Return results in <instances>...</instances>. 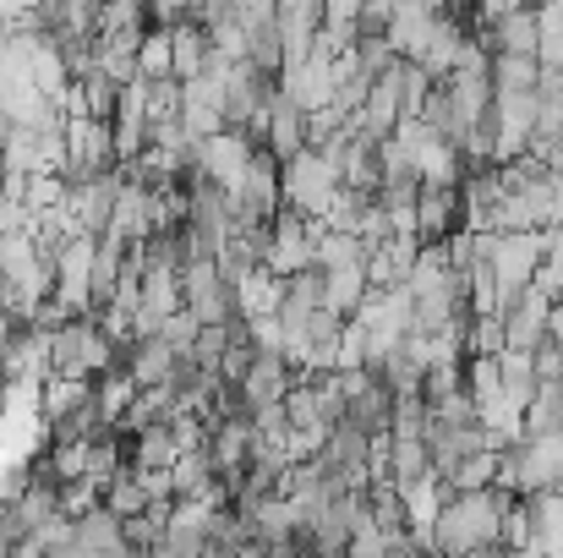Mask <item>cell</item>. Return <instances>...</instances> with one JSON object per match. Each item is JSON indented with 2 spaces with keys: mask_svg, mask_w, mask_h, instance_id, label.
Segmentation results:
<instances>
[{
  "mask_svg": "<svg viewBox=\"0 0 563 558\" xmlns=\"http://www.w3.org/2000/svg\"><path fill=\"white\" fill-rule=\"evenodd\" d=\"M520 438H563V378L537 383V394H531V405H526Z\"/></svg>",
  "mask_w": 563,
  "mask_h": 558,
  "instance_id": "23",
  "label": "cell"
},
{
  "mask_svg": "<svg viewBox=\"0 0 563 558\" xmlns=\"http://www.w3.org/2000/svg\"><path fill=\"white\" fill-rule=\"evenodd\" d=\"M202 66H208V33L191 28V22L170 28V77L176 83H197Z\"/></svg>",
  "mask_w": 563,
  "mask_h": 558,
  "instance_id": "26",
  "label": "cell"
},
{
  "mask_svg": "<svg viewBox=\"0 0 563 558\" xmlns=\"http://www.w3.org/2000/svg\"><path fill=\"white\" fill-rule=\"evenodd\" d=\"M104 504V493L93 488V482H60L55 488V510L66 515V521H82V515H93Z\"/></svg>",
  "mask_w": 563,
  "mask_h": 558,
  "instance_id": "40",
  "label": "cell"
},
{
  "mask_svg": "<svg viewBox=\"0 0 563 558\" xmlns=\"http://www.w3.org/2000/svg\"><path fill=\"white\" fill-rule=\"evenodd\" d=\"M345 422L356 427V433H388V422H394V389L388 383H377V378H367L351 400H345Z\"/></svg>",
  "mask_w": 563,
  "mask_h": 558,
  "instance_id": "21",
  "label": "cell"
},
{
  "mask_svg": "<svg viewBox=\"0 0 563 558\" xmlns=\"http://www.w3.org/2000/svg\"><path fill=\"white\" fill-rule=\"evenodd\" d=\"M143 116H148V132L170 127V121L181 116V83H176V77H170V83H148V94H143Z\"/></svg>",
  "mask_w": 563,
  "mask_h": 558,
  "instance_id": "39",
  "label": "cell"
},
{
  "mask_svg": "<svg viewBox=\"0 0 563 558\" xmlns=\"http://www.w3.org/2000/svg\"><path fill=\"white\" fill-rule=\"evenodd\" d=\"M553 493H563V477H559V488H553Z\"/></svg>",
  "mask_w": 563,
  "mask_h": 558,
  "instance_id": "47",
  "label": "cell"
},
{
  "mask_svg": "<svg viewBox=\"0 0 563 558\" xmlns=\"http://www.w3.org/2000/svg\"><path fill=\"white\" fill-rule=\"evenodd\" d=\"M520 499L504 493V488H487V493H454L438 521H432V554L438 558H465L482 554V548H498V526L504 515L515 510Z\"/></svg>",
  "mask_w": 563,
  "mask_h": 558,
  "instance_id": "1",
  "label": "cell"
},
{
  "mask_svg": "<svg viewBox=\"0 0 563 558\" xmlns=\"http://www.w3.org/2000/svg\"><path fill=\"white\" fill-rule=\"evenodd\" d=\"M126 241H115V236H99V247H93V274H88V302H93V313H104L110 302H115V285H121V269H126Z\"/></svg>",
  "mask_w": 563,
  "mask_h": 558,
  "instance_id": "20",
  "label": "cell"
},
{
  "mask_svg": "<svg viewBox=\"0 0 563 558\" xmlns=\"http://www.w3.org/2000/svg\"><path fill=\"white\" fill-rule=\"evenodd\" d=\"M176 127L187 132L191 143H208L224 132V77H197L181 83V116Z\"/></svg>",
  "mask_w": 563,
  "mask_h": 558,
  "instance_id": "9",
  "label": "cell"
},
{
  "mask_svg": "<svg viewBox=\"0 0 563 558\" xmlns=\"http://www.w3.org/2000/svg\"><path fill=\"white\" fill-rule=\"evenodd\" d=\"M115 197H121V171L66 186V208L77 214V230H82V236H93V241L104 236V225H110V214H115Z\"/></svg>",
  "mask_w": 563,
  "mask_h": 558,
  "instance_id": "10",
  "label": "cell"
},
{
  "mask_svg": "<svg viewBox=\"0 0 563 558\" xmlns=\"http://www.w3.org/2000/svg\"><path fill=\"white\" fill-rule=\"evenodd\" d=\"M493 482H498V455H471V460L454 466V477L443 488L449 493H487Z\"/></svg>",
  "mask_w": 563,
  "mask_h": 558,
  "instance_id": "38",
  "label": "cell"
},
{
  "mask_svg": "<svg viewBox=\"0 0 563 558\" xmlns=\"http://www.w3.org/2000/svg\"><path fill=\"white\" fill-rule=\"evenodd\" d=\"M126 460H132V471H170L181 460V449H176L170 427H148V433H137V449Z\"/></svg>",
  "mask_w": 563,
  "mask_h": 558,
  "instance_id": "31",
  "label": "cell"
},
{
  "mask_svg": "<svg viewBox=\"0 0 563 558\" xmlns=\"http://www.w3.org/2000/svg\"><path fill=\"white\" fill-rule=\"evenodd\" d=\"M132 400H137V383L126 378V368H121V362L104 372V378H93V405H99L104 433H115V427H121V416L132 411Z\"/></svg>",
  "mask_w": 563,
  "mask_h": 558,
  "instance_id": "24",
  "label": "cell"
},
{
  "mask_svg": "<svg viewBox=\"0 0 563 558\" xmlns=\"http://www.w3.org/2000/svg\"><path fill=\"white\" fill-rule=\"evenodd\" d=\"M537 241H542V263H537L531 291L548 302H563V230H542Z\"/></svg>",
  "mask_w": 563,
  "mask_h": 558,
  "instance_id": "32",
  "label": "cell"
},
{
  "mask_svg": "<svg viewBox=\"0 0 563 558\" xmlns=\"http://www.w3.org/2000/svg\"><path fill=\"white\" fill-rule=\"evenodd\" d=\"M318 236H323V225H318V219H301V214L279 208V214H274V225H268V258H263V269H268L274 280H290V274L312 269Z\"/></svg>",
  "mask_w": 563,
  "mask_h": 558,
  "instance_id": "3",
  "label": "cell"
},
{
  "mask_svg": "<svg viewBox=\"0 0 563 558\" xmlns=\"http://www.w3.org/2000/svg\"><path fill=\"white\" fill-rule=\"evenodd\" d=\"M465 558H504V548H482V554H465Z\"/></svg>",
  "mask_w": 563,
  "mask_h": 558,
  "instance_id": "46",
  "label": "cell"
},
{
  "mask_svg": "<svg viewBox=\"0 0 563 558\" xmlns=\"http://www.w3.org/2000/svg\"><path fill=\"white\" fill-rule=\"evenodd\" d=\"M427 558H438V554H427Z\"/></svg>",
  "mask_w": 563,
  "mask_h": 558,
  "instance_id": "48",
  "label": "cell"
},
{
  "mask_svg": "<svg viewBox=\"0 0 563 558\" xmlns=\"http://www.w3.org/2000/svg\"><path fill=\"white\" fill-rule=\"evenodd\" d=\"M230 214H235V225H274V214H279V165L263 149L252 154L241 186L230 192Z\"/></svg>",
  "mask_w": 563,
  "mask_h": 558,
  "instance_id": "6",
  "label": "cell"
},
{
  "mask_svg": "<svg viewBox=\"0 0 563 558\" xmlns=\"http://www.w3.org/2000/svg\"><path fill=\"white\" fill-rule=\"evenodd\" d=\"M274 28H279V50H285V66H301L312 55V39L323 28V6L318 0H285L274 6ZM279 66V72H285Z\"/></svg>",
  "mask_w": 563,
  "mask_h": 558,
  "instance_id": "11",
  "label": "cell"
},
{
  "mask_svg": "<svg viewBox=\"0 0 563 558\" xmlns=\"http://www.w3.org/2000/svg\"><path fill=\"white\" fill-rule=\"evenodd\" d=\"M176 351L154 335V340H132L126 346V357H121V368H126V378L137 383V389H159V383H170L176 378Z\"/></svg>",
  "mask_w": 563,
  "mask_h": 558,
  "instance_id": "17",
  "label": "cell"
},
{
  "mask_svg": "<svg viewBox=\"0 0 563 558\" xmlns=\"http://www.w3.org/2000/svg\"><path fill=\"white\" fill-rule=\"evenodd\" d=\"M394 438V433H388ZM432 466H427V444L421 438H394V455H388V488H405V482H421Z\"/></svg>",
  "mask_w": 563,
  "mask_h": 558,
  "instance_id": "34",
  "label": "cell"
},
{
  "mask_svg": "<svg viewBox=\"0 0 563 558\" xmlns=\"http://www.w3.org/2000/svg\"><path fill=\"white\" fill-rule=\"evenodd\" d=\"M334 197H340V171H334L323 154L307 149V154H296L290 165H279V208H290V214L323 225V214L334 208Z\"/></svg>",
  "mask_w": 563,
  "mask_h": 558,
  "instance_id": "2",
  "label": "cell"
},
{
  "mask_svg": "<svg viewBox=\"0 0 563 558\" xmlns=\"http://www.w3.org/2000/svg\"><path fill=\"white\" fill-rule=\"evenodd\" d=\"M279 307H285V280H274L268 269H252V274L235 285V318H241V324L279 318Z\"/></svg>",
  "mask_w": 563,
  "mask_h": 558,
  "instance_id": "19",
  "label": "cell"
},
{
  "mask_svg": "<svg viewBox=\"0 0 563 558\" xmlns=\"http://www.w3.org/2000/svg\"><path fill=\"white\" fill-rule=\"evenodd\" d=\"M93 394V383H77V378H49L44 389H38V422L44 427H60L82 400Z\"/></svg>",
  "mask_w": 563,
  "mask_h": 558,
  "instance_id": "28",
  "label": "cell"
},
{
  "mask_svg": "<svg viewBox=\"0 0 563 558\" xmlns=\"http://www.w3.org/2000/svg\"><path fill=\"white\" fill-rule=\"evenodd\" d=\"M416 252H421V241H416V236H388L383 247L367 252V285H373V291H394V285H405V280H410V269H416Z\"/></svg>",
  "mask_w": 563,
  "mask_h": 558,
  "instance_id": "16",
  "label": "cell"
},
{
  "mask_svg": "<svg viewBox=\"0 0 563 558\" xmlns=\"http://www.w3.org/2000/svg\"><path fill=\"white\" fill-rule=\"evenodd\" d=\"M11 510H16L22 532L33 537L38 526H49V521L60 515V510H55V482H27V488L16 493V504H11Z\"/></svg>",
  "mask_w": 563,
  "mask_h": 558,
  "instance_id": "33",
  "label": "cell"
},
{
  "mask_svg": "<svg viewBox=\"0 0 563 558\" xmlns=\"http://www.w3.org/2000/svg\"><path fill=\"white\" fill-rule=\"evenodd\" d=\"M460 230V186H421L416 197V241L438 247Z\"/></svg>",
  "mask_w": 563,
  "mask_h": 558,
  "instance_id": "13",
  "label": "cell"
},
{
  "mask_svg": "<svg viewBox=\"0 0 563 558\" xmlns=\"http://www.w3.org/2000/svg\"><path fill=\"white\" fill-rule=\"evenodd\" d=\"M137 77L143 83H170V28H148L137 44Z\"/></svg>",
  "mask_w": 563,
  "mask_h": 558,
  "instance_id": "35",
  "label": "cell"
},
{
  "mask_svg": "<svg viewBox=\"0 0 563 558\" xmlns=\"http://www.w3.org/2000/svg\"><path fill=\"white\" fill-rule=\"evenodd\" d=\"M148 504H154V499L143 493V482H137V471H132V466H126V471L110 482V493H104V510H110L115 521H137Z\"/></svg>",
  "mask_w": 563,
  "mask_h": 558,
  "instance_id": "37",
  "label": "cell"
},
{
  "mask_svg": "<svg viewBox=\"0 0 563 558\" xmlns=\"http://www.w3.org/2000/svg\"><path fill=\"white\" fill-rule=\"evenodd\" d=\"M312 269H318V274L367 269V247H362L356 236H334V230H323V236H318V252H312Z\"/></svg>",
  "mask_w": 563,
  "mask_h": 558,
  "instance_id": "30",
  "label": "cell"
},
{
  "mask_svg": "<svg viewBox=\"0 0 563 558\" xmlns=\"http://www.w3.org/2000/svg\"><path fill=\"white\" fill-rule=\"evenodd\" d=\"M0 383H33L44 389L49 383V335H33V329H16L5 357H0Z\"/></svg>",
  "mask_w": 563,
  "mask_h": 558,
  "instance_id": "12",
  "label": "cell"
},
{
  "mask_svg": "<svg viewBox=\"0 0 563 558\" xmlns=\"http://www.w3.org/2000/svg\"><path fill=\"white\" fill-rule=\"evenodd\" d=\"M373 285H367V269H340V274H323V313H334V318H351L356 307H362V296H367Z\"/></svg>",
  "mask_w": 563,
  "mask_h": 558,
  "instance_id": "29",
  "label": "cell"
},
{
  "mask_svg": "<svg viewBox=\"0 0 563 558\" xmlns=\"http://www.w3.org/2000/svg\"><path fill=\"white\" fill-rule=\"evenodd\" d=\"M399 493V504H405V532H421V526H432L438 521V510L454 499L449 488H443V477H421V482H405V488H394Z\"/></svg>",
  "mask_w": 563,
  "mask_h": 558,
  "instance_id": "22",
  "label": "cell"
},
{
  "mask_svg": "<svg viewBox=\"0 0 563 558\" xmlns=\"http://www.w3.org/2000/svg\"><path fill=\"white\" fill-rule=\"evenodd\" d=\"M159 340H165L176 357H191V346H197V318H191L187 307H181V313H170V318L159 324Z\"/></svg>",
  "mask_w": 563,
  "mask_h": 558,
  "instance_id": "42",
  "label": "cell"
},
{
  "mask_svg": "<svg viewBox=\"0 0 563 558\" xmlns=\"http://www.w3.org/2000/svg\"><path fill=\"white\" fill-rule=\"evenodd\" d=\"M279 94H285V105L301 110V116L329 110V105H334V61L312 50L301 66H285V72H279Z\"/></svg>",
  "mask_w": 563,
  "mask_h": 558,
  "instance_id": "8",
  "label": "cell"
},
{
  "mask_svg": "<svg viewBox=\"0 0 563 558\" xmlns=\"http://www.w3.org/2000/svg\"><path fill=\"white\" fill-rule=\"evenodd\" d=\"M548 313H553V302L537 296V291H526V296L504 313V346H509V351H537V346L548 340Z\"/></svg>",
  "mask_w": 563,
  "mask_h": 558,
  "instance_id": "15",
  "label": "cell"
},
{
  "mask_svg": "<svg viewBox=\"0 0 563 558\" xmlns=\"http://www.w3.org/2000/svg\"><path fill=\"white\" fill-rule=\"evenodd\" d=\"M460 50H465V17H443L438 22V33H432V44L421 50V61H416V72L438 88V83H449V72H454V61H460Z\"/></svg>",
  "mask_w": 563,
  "mask_h": 558,
  "instance_id": "18",
  "label": "cell"
},
{
  "mask_svg": "<svg viewBox=\"0 0 563 558\" xmlns=\"http://www.w3.org/2000/svg\"><path fill=\"white\" fill-rule=\"evenodd\" d=\"M449 11L438 6V0H405V6H394V17H388V33H383V44H388V55L394 61H421V50L432 44V33H438V22H443Z\"/></svg>",
  "mask_w": 563,
  "mask_h": 558,
  "instance_id": "7",
  "label": "cell"
},
{
  "mask_svg": "<svg viewBox=\"0 0 563 558\" xmlns=\"http://www.w3.org/2000/svg\"><path fill=\"white\" fill-rule=\"evenodd\" d=\"M181 307L197 318V329H219L235 318V291L219 280L213 263H181Z\"/></svg>",
  "mask_w": 563,
  "mask_h": 558,
  "instance_id": "4",
  "label": "cell"
},
{
  "mask_svg": "<svg viewBox=\"0 0 563 558\" xmlns=\"http://www.w3.org/2000/svg\"><path fill=\"white\" fill-rule=\"evenodd\" d=\"M394 438H421L427 433V400L421 394H394V422H388Z\"/></svg>",
  "mask_w": 563,
  "mask_h": 558,
  "instance_id": "41",
  "label": "cell"
},
{
  "mask_svg": "<svg viewBox=\"0 0 563 558\" xmlns=\"http://www.w3.org/2000/svg\"><path fill=\"white\" fill-rule=\"evenodd\" d=\"M77 94H82V116L88 121H115V99H121V88L104 77V72H88V77H77Z\"/></svg>",
  "mask_w": 563,
  "mask_h": 558,
  "instance_id": "36",
  "label": "cell"
},
{
  "mask_svg": "<svg viewBox=\"0 0 563 558\" xmlns=\"http://www.w3.org/2000/svg\"><path fill=\"white\" fill-rule=\"evenodd\" d=\"M290 383H296V372L285 368V357H257L252 372L241 378V405H246V422L257 416V411H268V405H285V394H290Z\"/></svg>",
  "mask_w": 563,
  "mask_h": 558,
  "instance_id": "14",
  "label": "cell"
},
{
  "mask_svg": "<svg viewBox=\"0 0 563 558\" xmlns=\"http://www.w3.org/2000/svg\"><path fill=\"white\" fill-rule=\"evenodd\" d=\"M531 138H563V94H537V132Z\"/></svg>",
  "mask_w": 563,
  "mask_h": 558,
  "instance_id": "44",
  "label": "cell"
},
{
  "mask_svg": "<svg viewBox=\"0 0 563 558\" xmlns=\"http://www.w3.org/2000/svg\"><path fill=\"white\" fill-rule=\"evenodd\" d=\"M443 94H449V105H454V116L465 121V127H482L487 116H493V83L487 77H449V83H438Z\"/></svg>",
  "mask_w": 563,
  "mask_h": 558,
  "instance_id": "25",
  "label": "cell"
},
{
  "mask_svg": "<svg viewBox=\"0 0 563 558\" xmlns=\"http://www.w3.org/2000/svg\"><path fill=\"white\" fill-rule=\"evenodd\" d=\"M252 143L241 138V132H219V138H208V143H197L191 149V171L187 176H202L208 186H219L224 197L241 186V176H246V165H252Z\"/></svg>",
  "mask_w": 563,
  "mask_h": 558,
  "instance_id": "5",
  "label": "cell"
},
{
  "mask_svg": "<svg viewBox=\"0 0 563 558\" xmlns=\"http://www.w3.org/2000/svg\"><path fill=\"white\" fill-rule=\"evenodd\" d=\"M487 83H493V94H537L542 66H537V55H493Z\"/></svg>",
  "mask_w": 563,
  "mask_h": 558,
  "instance_id": "27",
  "label": "cell"
},
{
  "mask_svg": "<svg viewBox=\"0 0 563 558\" xmlns=\"http://www.w3.org/2000/svg\"><path fill=\"white\" fill-rule=\"evenodd\" d=\"M252 362H257V351H252L246 340H230V351L219 357V383H224V389H241V378L252 372Z\"/></svg>",
  "mask_w": 563,
  "mask_h": 558,
  "instance_id": "43",
  "label": "cell"
},
{
  "mask_svg": "<svg viewBox=\"0 0 563 558\" xmlns=\"http://www.w3.org/2000/svg\"><path fill=\"white\" fill-rule=\"evenodd\" d=\"M537 39H563V0L537 6Z\"/></svg>",
  "mask_w": 563,
  "mask_h": 558,
  "instance_id": "45",
  "label": "cell"
}]
</instances>
